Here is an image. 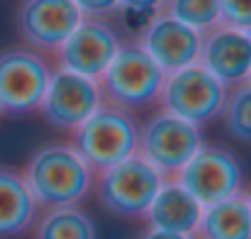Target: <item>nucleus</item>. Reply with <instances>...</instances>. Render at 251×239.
<instances>
[{"instance_id": "nucleus-1", "label": "nucleus", "mask_w": 251, "mask_h": 239, "mask_svg": "<svg viewBox=\"0 0 251 239\" xmlns=\"http://www.w3.org/2000/svg\"><path fill=\"white\" fill-rule=\"evenodd\" d=\"M32 198L39 208L78 205L93 190L95 173L88 168L71 144L39 147L22 171Z\"/></svg>"}, {"instance_id": "nucleus-2", "label": "nucleus", "mask_w": 251, "mask_h": 239, "mask_svg": "<svg viewBox=\"0 0 251 239\" xmlns=\"http://www.w3.org/2000/svg\"><path fill=\"white\" fill-rule=\"evenodd\" d=\"M71 147L93 173H100L137 154L139 125L127 110L102 103L71 132Z\"/></svg>"}, {"instance_id": "nucleus-3", "label": "nucleus", "mask_w": 251, "mask_h": 239, "mask_svg": "<svg viewBox=\"0 0 251 239\" xmlns=\"http://www.w3.org/2000/svg\"><path fill=\"white\" fill-rule=\"evenodd\" d=\"M166 74L142 49L139 42L120 44L110 66L98 76V88L105 105L120 110H142L159 100Z\"/></svg>"}, {"instance_id": "nucleus-4", "label": "nucleus", "mask_w": 251, "mask_h": 239, "mask_svg": "<svg viewBox=\"0 0 251 239\" xmlns=\"http://www.w3.org/2000/svg\"><path fill=\"white\" fill-rule=\"evenodd\" d=\"M166 178L139 154L120 161L93 178V193L102 210L122 220L144 217Z\"/></svg>"}, {"instance_id": "nucleus-5", "label": "nucleus", "mask_w": 251, "mask_h": 239, "mask_svg": "<svg viewBox=\"0 0 251 239\" xmlns=\"http://www.w3.org/2000/svg\"><path fill=\"white\" fill-rule=\"evenodd\" d=\"M225 100H227V85H222L198 61L173 74H166L159 93L161 110L180 120H188L198 127L217 120L222 115Z\"/></svg>"}, {"instance_id": "nucleus-6", "label": "nucleus", "mask_w": 251, "mask_h": 239, "mask_svg": "<svg viewBox=\"0 0 251 239\" xmlns=\"http://www.w3.org/2000/svg\"><path fill=\"white\" fill-rule=\"evenodd\" d=\"M202 144L205 142L198 125L180 120L166 110H159L139 127L137 154L144 157L168 181L176 178V173Z\"/></svg>"}, {"instance_id": "nucleus-7", "label": "nucleus", "mask_w": 251, "mask_h": 239, "mask_svg": "<svg viewBox=\"0 0 251 239\" xmlns=\"http://www.w3.org/2000/svg\"><path fill=\"white\" fill-rule=\"evenodd\" d=\"M51 76L49 61L29 47L0 52V115H29L39 110Z\"/></svg>"}, {"instance_id": "nucleus-8", "label": "nucleus", "mask_w": 251, "mask_h": 239, "mask_svg": "<svg viewBox=\"0 0 251 239\" xmlns=\"http://www.w3.org/2000/svg\"><path fill=\"white\" fill-rule=\"evenodd\" d=\"M173 181H178L202 208L244 190V171L239 159L227 147L217 144H202Z\"/></svg>"}, {"instance_id": "nucleus-9", "label": "nucleus", "mask_w": 251, "mask_h": 239, "mask_svg": "<svg viewBox=\"0 0 251 239\" xmlns=\"http://www.w3.org/2000/svg\"><path fill=\"white\" fill-rule=\"evenodd\" d=\"M100 105L102 95L98 80L56 66L51 69L44 98L39 103V112L54 130L74 132Z\"/></svg>"}, {"instance_id": "nucleus-10", "label": "nucleus", "mask_w": 251, "mask_h": 239, "mask_svg": "<svg viewBox=\"0 0 251 239\" xmlns=\"http://www.w3.org/2000/svg\"><path fill=\"white\" fill-rule=\"evenodd\" d=\"M117 32L102 17H83L66 42L54 52L59 69L95 79L110 66L120 49Z\"/></svg>"}, {"instance_id": "nucleus-11", "label": "nucleus", "mask_w": 251, "mask_h": 239, "mask_svg": "<svg viewBox=\"0 0 251 239\" xmlns=\"http://www.w3.org/2000/svg\"><path fill=\"white\" fill-rule=\"evenodd\" d=\"M83 15L71 0H22L17 10V32L34 52H56L78 27Z\"/></svg>"}, {"instance_id": "nucleus-12", "label": "nucleus", "mask_w": 251, "mask_h": 239, "mask_svg": "<svg viewBox=\"0 0 251 239\" xmlns=\"http://www.w3.org/2000/svg\"><path fill=\"white\" fill-rule=\"evenodd\" d=\"M139 44L164 74H173L198 61L202 32L193 29L190 25L176 20L166 10H161L142 29Z\"/></svg>"}, {"instance_id": "nucleus-13", "label": "nucleus", "mask_w": 251, "mask_h": 239, "mask_svg": "<svg viewBox=\"0 0 251 239\" xmlns=\"http://www.w3.org/2000/svg\"><path fill=\"white\" fill-rule=\"evenodd\" d=\"M198 64L205 66L222 85L232 88L244 80H249L251 74V34L217 25L207 32H202L200 56Z\"/></svg>"}, {"instance_id": "nucleus-14", "label": "nucleus", "mask_w": 251, "mask_h": 239, "mask_svg": "<svg viewBox=\"0 0 251 239\" xmlns=\"http://www.w3.org/2000/svg\"><path fill=\"white\" fill-rule=\"evenodd\" d=\"M202 215V205L173 178L161 183L159 193L154 195L149 210H147V222L154 230L176 232V235H193Z\"/></svg>"}, {"instance_id": "nucleus-15", "label": "nucleus", "mask_w": 251, "mask_h": 239, "mask_svg": "<svg viewBox=\"0 0 251 239\" xmlns=\"http://www.w3.org/2000/svg\"><path fill=\"white\" fill-rule=\"evenodd\" d=\"M37 200L22 171L0 163V239L22 237L37 220Z\"/></svg>"}, {"instance_id": "nucleus-16", "label": "nucleus", "mask_w": 251, "mask_h": 239, "mask_svg": "<svg viewBox=\"0 0 251 239\" xmlns=\"http://www.w3.org/2000/svg\"><path fill=\"white\" fill-rule=\"evenodd\" d=\"M193 239H251V215L244 195H232L205 205Z\"/></svg>"}, {"instance_id": "nucleus-17", "label": "nucleus", "mask_w": 251, "mask_h": 239, "mask_svg": "<svg viewBox=\"0 0 251 239\" xmlns=\"http://www.w3.org/2000/svg\"><path fill=\"white\" fill-rule=\"evenodd\" d=\"M98 230L93 217L78 205L47 208V212L34 220V239H95Z\"/></svg>"}, {"instance_id": "nucleus-18", "label": "nucleus", "mask_w": 251, "mask_h": 239, "mask_svg": "<svg viewBox=\"0 0 251 239\" xmlns=\"http://www.w3.org/2000/svg\"><path fill=\"white\" fill-rule=\"evenodd\" d=\"M220 117L229 137L251 144V80L227 88V100Z\"/></svg>"}, {"instance_id": "nucleus-19", "label": "nucleus", "mask_w": 251, "mask_h": 239, "mask_svg": "<svg viewBox=\"0 0 251 239\" xmlns=\"http://www.w3.org/2000/svg\"><path fill=\"white\" fill-rule=\"evenodd\" d=\"M164 10L198 32L220 25V0H166Z\"/></svg>"}, {"instance_id": "nucleus-20", "label": "nucleus", "mask_w": 251, "mask_h": 239, "mask_svg": "<svg viewBox=\"0 0 251 239\" xmlns=\"http://www.w3.org/2000/svg\"><path fill=\"white\" fill-rule=\"evenodd\" d=\"M220 22L251 34V0H220Z\"/></svg>"}, {"instance_id": "nucleus-21", "label": "nucleus", "mask_w": 251, "mask_h": 239, "mask_svg": "<svg viewBox=\"0 0 251 239\" xmlns=\"http://www.w3.org/2000/svg\"><path fill=\"white\" fill-rule=\"evenodd\" d=\"M83 17H105L120 10V0H71Z\"/></svg>"}, {"instance_id": "nucleus-22", "label": "nucleus", "mask_w": 251, "mask_h": 239, "mask_svg": "<svg viewBox=\"0 0 251 239\" xmlns=\"http://www.w3.org/2000/svg\"><path fill=\"white\" fill-rule=\"evenodd\" d=\"M166 0H120V10H132V12H144V15H156L161 12Z\"/></svg>"}, {"instance_id": "nucleus-23", "label": "nucleus", "mask_w": 251, "mask_h": 239, "mask_svg": "<svg viewBox=\"0 0 251 239\" xmlns=\"http://www.w3.org/2000/svg\"><path fill=\"white\" fill-rule=\"evenodd\" d=\"M142 239H193L188 237V235H176V232H164V230H154V227H149Z\"/></svg>"}, {"instance_id": "nucleus-24", "label": "nucleus", "mask_w": 251, "mask_h": 239, "mask_svg": "<svg viewBox=\"0 0 251 239\" xmlns=\"http://www.w3.org/2000/svg\"><path fill=\"white\" fill-rule=\"evenodd\" d=\"M242 195H244V203H247V208H249V215H251V186L247 190H242Z\"/></svg>"}, {"instance_id": "nucleus-25", "label": "nucleus", "mask_w": 251, "mask_h": 239, "mask_svg": "<svg viewBox=\"0 0 251 239\" xmlns=\"http://www.w3.org/2000/svg\"><path fill=\"white\" fill-rule=\"evenodd\" d=\"M249 80H251V74H249Z\"/></svg>"}]
</instances>
